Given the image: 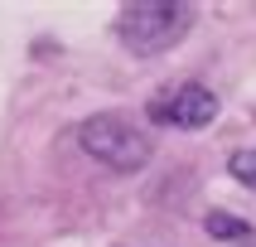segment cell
Wrapping results in <instances>:
<instances>
[{
  "instance_id": "4",
  "label": "cell",
  "mask_w": 256,
  "mask_h": 247,
  "mask_svg": "<svg viewBox=\"0 0 256 247\" xmlns=\"http://www.w3.org/2000/svg\"><path fill=\"white\" fill-rule=\"evenodd\" d=\"M203 228L213 232V237H222V242H252V223H242V218H232V213H208L203 218Z\"/></svg>"
},
{
  "instance_id": "1",
  "label": "cell",
  "mask_w": 256,
  "mask_h": 247,
  "mask_svg": "<svg viewBox=\"0 0 256 247\" xmlns=\"http://www.w3.org/2000/svg\"><path fill=\"white\" fill-rule=\"evenodd\" d=\"M194 29V5L184 0H136L116 15V39L136 58H155Z\"/></svg>"
},
{
  "instance_id": "3",
  "label": "cell",
  "mask_w": 256,
  "mask_h": 247,
  "mask_svg": "<svg viewBox=\"0 0 256 247\" xmlns=\"http://www.w3.org/2000/svg\"><path fill=\"white\" fill-rule=\"evenodd\" d=\"M145 116L155 126H179V131H198L218 116V92L203 83H179V87H164L160 97L145 102Z\"/></svg>"
},
{
  "instance_id": "5",
  "label": "cell",
  "mask_w": 256,
  "mask_h": 247,
  "mask_svg": "<svg viewBox=\"0 0 256 247\" xmlns=\"http://www.w3.org/2000/svg\"><path fill=\"white\" fill-rule=\"evenodd\" d=\"M228 170H232V179H237V184L256 189V150H232Z\"/></svg>"
},
{
  "instance_id": "2",
  "label": "cell",
  "mask_w": 256,
  "mask_h": 247,
  "mask_svg": "<svg viewBox=\"0 0 256 247\" xmlns=\"http://www.w3.org/2000/svg\"><path fill=\"white\" fill-rule=\"evenodd\" d=\"M78 141H82V150L97 165H106L112 174H136L150 165V155H155V141H150V131H140L130 116L121 112H97L87 116L82 126H78Z\"/></svg>"
}]
</instances>
